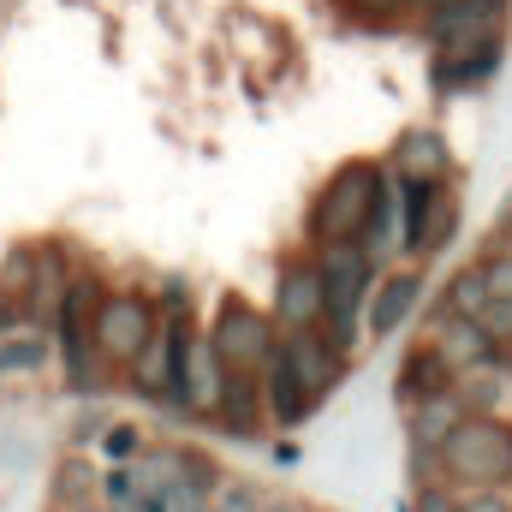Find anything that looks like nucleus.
Wrapping results in <instances>:
<instances>
[{
  "label": "nucleus",
  "mask_w": 512,
  "mask_h": 512,
  "mask_svg": "<svg viewBox=\"0 0 512 512\" xmlns=\"http://www.w3.org/2000/svg\"><path fill=\"white\" fill-rule=\"evenodd\" d=\"M477 322L489 328V340H495V346H512V298H489Z\"/></svg>",
  "instance_id": "a878e982"
},
{
  "label": "nucleus",
  "mask_w": 512,
  "mask_h": 512,
  "mask_svg": "<svg viewBox=\"0 0 512 512\" xmlns=\"http://www.w3.org/2000/svg\"><path fill=\"white\" fill-rule=\"evenodd\" d=\"M352 18H364V24H393L399 12H405V0H340Z\"/></svg>",
  "instance_id": "c85d7f7f"
},
{
  "label": "nucleus",
  "mask_w": 512,
  "mask_h": 512,
  "mask_svg": "<svg viewBox=\"0 0 512 512\" xmlns=\"http://www.w3.org/2000/svg\"><path fill=\"white\" fill-rule=\"evenodd\" d=\"M322 328L340 352H352L364 340V304H370V286H376V262L364 256L358 239L346 245H322Z\"/></svg>",
  "instance_id": "7ed1b4c3"
},
{
  "label": "nucleus",
  "mask_w": 512,
  "mask_h": 512,
  "mask_svg": "<svg viewBox=\"0 0 512 512\" xmlns=\"http://www.w3.org/2000/svg\"><path fill=\"white\" fill-rule=\"evenodd\" d=\"M512 24V0H441L423 12V36L435 48H471V42H495Z\"/></svg>",
  "instance_id": "423d86ee"
},
{
  "label": "nucleus",
  "mask_w": 512,
  "mask_h": 512,
  "mask_svg": "<svg viewBox=\"0 0 512 512\" xmlns=\"http://www.w3.org/2000/svg\"><path fill=\"white\" fill-rule=\"evenodd\" d=\"M453 512H512V489H465Z\"/></svg>",
  "instance_id": "393cba45"
},
{
  "label": "nucleus",
  "mask_w": 512,
  "mask_h": 512,
  "mask_svg": "<svg viewBox=\"0 0 512 512\" xmlns=\"http://www.w3.org/2000/svg\"><path fill=\"white\" fill-rule=\"evenodd\" d=\"M262 512H304V507H292V501H268Z\"/></svg>",
  "instance_id": "473e14b6"
},
{
  "label": "nucleus",
  "mask_w": 512,
  "mask_h": 512,
  "mask_svg": "<svg viewBox=\"0 0 512 512\" xmlns=\"http://www.w3.org/2000/svg\"><path fill=\"white\" fill-rule=\"evenodd\" d=\"M96 304H102V286L90 274L66 280L60 304H54V322H60V352H66V376L72 387H90V352H96Z\"/></svg>",
  "instance_id": "1a4fd4ad"
},
{
  "label": "nucleus",
  "mask_w": 512,
  "mask_h": 512,
  "mask_svg": "<svg viewBox=\"0 0 512 512\" xmlns=\"http://www.w3.org/2000/svg\"><path fill=\"white\" fill-rule=\"evenodd\" d=\"M435 352L453 364V376H459V370H471V364L501 358V346L489 340V328H483L477 316H447V322H441V334H435Z\"/></svg>",
  "instance_id": "a211bd4d"
},
{
  "label": "nucleus",
  "mask_w": 512,
  "mask_h": 512,
  "mask_svg": "<svg viewBox=\"0 0 512 512\" xmlns=\"http://www.w3.org/2000/svg\"><path fill=\"white\" fill-rule=\"evenodd\" d=\"M209 346L227 370H262L280 346V328H274L268 310H256L245 298H221V310L209 322Z\"/></svg>",
  "instance_id": "39448f33"
},
{
  "label": "nucleus",
  "mask_w": 512,
  "mask_h": 512,
  "mask_svg": "<svg viewBox=\"0 0 512 512\" xmlns=\"http://www.w3.org/2000/svg\"><path fill=\"white\" fill-rule=\"evenodd\" d=\"M501 60H507V36H495V42H471V48H435L429 78H435L441 96H465V90L489 84V78L501 72Z\"/></svg>",
  "instance_id": "f8f14e48"
},
{
  "label": "nucleus",
  "mask_w": 512,
  "mask_h": 512,
  "mask_svg": "<svg viewBox=\"0 0 512 512\" xmlns=\"http://www.w3.org/2000/svg\"><path fill=\"white\" fill-rule=\"evenodd\" d=\"M483 280H489V298H512V251H495L483 262Z\"/></svg>",
  "instance_id": "c756f323"
},
{
  "label": "nucleus",
  "mask_w": 512,
  "mask_h": 512,
  "mask_svg": "<svg viewBox=\"0 0 512 512\" xmlns=\"http://www.w3.org/2000/svg\"><path fill=\"white\" fill-rule=\"evenodd\" d=\"M411 411V423H405V441H411V465L423 471L435 453H441V441L453 435V423L465 417V399H459V387H435V393H423L417 405H405Z\"/></svg>",
  "instance_id": "ddd939ff"
},
{
  "label": "nucleus",
  "mask_w": 512,
  "mask_h": 512,
  "mask_svg": "<svg viewBox=\"0 0 512 512\" xmlns=\"http://www.w3.org/2000/svg\"><path fill=\"white\" fill-rule=\"evenodd\" d=\"M209 495H215V471L203 459L185 465V477H173L161 495H155V512H209Z\"/></svg>",
  "instance_id": "4be33fe9"
},
{
  "label": "nucleus",
  "mask_w": 512,
  "mask_h": 512,
  "mask_svg": "<svg viewBox=\"0 0 512 512\" xmlns=\"http://www.w3.org/2000/svg\"><path fill=\"white\" fill-rule=\"evenodd\" d=\"M501 251H512V233H507V245H501Z\"/></svg>",
  "instance_id": "72a5a7b5"
},
{
  "label": "nucleus",
  "mask_w": 512,
  "mask_h": 512,
  "mask_svg": "<svg viewBox=\"0 0 512 512\" xmlns=\"http://www.w3.org/2000/svg\"><path fill=\"white\" fill-rule=\"evenodd\" d=\"M256 382H262V417L280 423V429H292V423H304V417L316 411V399L292 382V370H286L280 358H268V364L256 370Z\"/></svg>",
  "instance_id": "f3484780"
},
{
  "label": "nucleus",
  "mask_w": 512,
  "mask_h": 512,
  "mask_svg": "<svg viewBox=\"0 0 512 512\" xmlns=\"http://www.w3.org/2000/svg\"><path fill=\"white\" fill-rule=\"evenodd\" d=\"M399 179V173H393ZM405 197V256H441L459 239V197L447 191V179H399Z\"/></svg>",
  "instance_id": "20e7f679"
},
{
  "label": "nucleus",
  "mask_w": 512,
  "mask_h": 512,
  "mask_svg": "<svg viewBox=\"0 0 512 512\" xmlns=\"http://www.w3.org/2000/svg\"><path fill=\"white\" fill-rule=\"evenodd\" d=\"M435 387H453V364H447V358L435 352V340H429V346H417V352L399 364V387H393V393H399V405H417V399L435 393Z\"/></svg>",
  "instance_id": "aec40b11"
},
{
  "label": "nucleus",
  "mask_w": 512,
  "mask_h": 512,
  "mask_svg": "<svg viewBox=\"0 0 512 512\" xmlns=\"http://www.w3.org/2000/svg\"><path fill=\"white\" fill-rule=\"evenodd\" d=\"M453 501H459V489L441 477V483H417V501H411V512H453Z\"/></svg>",
  "instance_id": "bb28decb"
},
{
  "label": "nucleus",
  "mask_w": 512,
  "mask_h": 512,
  "mask_svg": "<svg viewBox=\"0 0 512 512\" xmlns=\"http://www.w3.org/2000/svg\"><path fill=\"white\" fill-rule=\"evenodd\" d=\"M441 477L465 489H512V423L501 411H465L435 453Z\"/></svg>",
  "instance_id": "f257e3e1"
},
{
  "label": "nucleus",
  "mask_w": 512,
  "mask_h": 512,
  "mask_svg": "<svg viewBox=\"0 0 512 512\" xmlns=\"http://www.w3.org/2000/svg\"><path fill=\"white\" fill-rule=\"evenodd\" d=\"M155 304L143 298V292H108L102 304H96V352L108 358V364H131L137 352H143V340L155 334Z\"/></svg>",
  "instance_id": "0eeeda50"
},
{
  "label": "nucleus",
  "mask_w": 512,
  "mask_h": 512,
  "mask_svg": "<svg viewBox=\"0 0 512 512\" xmlns=\"http://www.w3.org/2000/svg\"><path fill=\"white\" fill-rule=\"evenodd\" d=\"M429 6H441V0H405V12H429Z\"/></svg>",
  "instance_id": "2f4dec72"
},
{
  "label": "nucleus",
  "mask_w": 512,
  "mask_h": 512,
  "mask_svg": "<svg viewBox=\"0 0 512 512\" xmlns=\"http://www.w3.org/2000/svg\"><path fill=\"white\" fill-rule=\"evenodd\" d=\"M453 387H459L465 411H501V405H507V370H501V358L459 370V376H453Z\"/></svg>",
  "instance_id": "412c9836"
},
{
  "label": "nucleus",
  "mask_w": 512,
  "mask_h": 512,
  "mask_svg": "<svg viewBox=\"0 0 512 512\" xmlns=\"http://www.w3.org/2000/svg\"><path fill=\"white\" fill-rule=\"evenodd\" d=\"M221 387H227V364L215 358L209 334H191V340H185V358H179L173 405H185V411H215V405H221Z\"/></svg>",
  "instance_id": "4468645a"
},
{
  "label": "nucleus",
  "mask_w": 512,
  "mask_h": 512,
  "mask_svg": "<svg viewBox=\"0 0 512 512\" xmlns=\"http://www.w3.org/2000/svg\"><path fill=\"white\" fill-rule=\"evenodd\" d=\"M274 328L292 334V328H322V262L316 256H298L280 268L274 280Z\"/></svg>",
  "instance_id": "9b49d317"
},
{
  "label": "nucleus",
  "mask_w": 512,
  "mask_h": 512,
  "mask_svg": "<svg viewBox=\"0 0 512 512\" xmlns=\"http://www.w3.org/2000/svg\"><path fill=\"white\" fill-rule=\"evenodd\" d=\"M274 358L292 370V382L304 387L316 405H322L328 393H340V382H346V352H340L328 334H316V328H292V334H280Z\"/></svg>",
  "instance_id": "6e6552de"
},
{
  "label": "nucleus",
  "mask_w": 512,
  "mask_h": 512,
  "mask_svg": "<svg viewBox=\"0 0 512 512\" xmlns=\"http://www.w3.org/2000/svg\"><path fill=\"white\" fill-rule=\"evenodd\" d=\"M382 185H387V167H376V161H340L328 173V185L316 191V203H310V221H304L310 251L358 239L370 209H376V197H382Z\"/></svg>",
  "instance_id": "f03ea898"
},
{
  "label": "nucleus",
  "mask_w": 512,
  "mask_h": 512,
  "mask_svg": "<svg viewBox=\"0 0 512 512\" xmlns=\"http://www.w3.org/2000/svg\"><path fill=\"white\" fill-rule=\"evenodd\" d=\"M417 304H423V274H417L411 262H399V268L376 274L370 304H364V340H387V334H399V328L417 316Z\"/></svg>",
  "instance_id": "9d476101"
},
{
  "label": "nucleus",
  "mask_w": 512,
  "mask_h": 512,
  "mask_svg": "<svg viewBox=\"0 0 512 512\" xmlns=\"http://www.w3.org/2000/svg\"><path fill=\"white\" fill-rule=\"evenodd\" d=\"M102 495L114 501V512L131 507V501H137V471H131V465H114V471L102 477Z\"/></svg>",
  "instance_id": "cd10ccee"
},
{
  "label": "nucleus",
  "mask_w": 512,
  "mask_h": 512,
  "mask_svg": "<svg viewBox=\"0 0 512 512\" xmlns=\"http://www.w3.org/2000/svg\"><path fill=\"white\" fill-rule=\"evenodd\" d=\"M108 453H114V459H131V453H137V429H126V423H120V429L108 435Z\"/></svg>",
  "instance_id": "7c9ffc66"
},
{
  "label": "nucleus",
  "mask_w": 512,
  "mask_h": 512,
  "mask_svg": "<svg viewBox=\"0 0 512 512\" xmlns=\"http://www.w3.org/2000/svg\"><path fill=\"white\" fill-rule=\"evenodd\" d=\"M483 304H489V280H483V268H459L453 274V286H447V316H483Z\"/></svg>",
  "instance_id": "5701e85b"
},
{
  "label": "nucleus",
  "mask_w": 512,
  "mask_h": 512,
  "mask_svg": "<svg viewBox=\"0 0 512 512\" xmlns=\"http://www.w3.org/2000/svg\"><path fill=\"white\" fill-rule=\"evenodd\" d=\"M42 358H48L42 340H6V346H0V370H36Z\"/></svg>",
  "instance_id": "b1692460"
},
{
  "label": "nucleus",
  "mask_w": 512,
  "mask_h": 512,
  "mask_svg": "<svg viewBox=\"0 0 512 512\" xmlns=\"http://www.w3.org/2000/svg\"><path fill=\"white\" fill-rule=\"evenodd\" d=\"M358 245H364V256L376 268L405 256V197H399L393 173H387V185H382V197H376V209H370V221H364V233H358Z\"/></svg>",
  "instance_id": "2eb2a0df"
},
{
  "label": "nucleus",
  "mask_w": 512,
  "mask_h": 512,
  "mask_svg": "<svg viewBox=\"0 0 512 512\" xmlns=\"http://www.w3.org/2000/svg\"><path fill=\"white\" fill-rule=\"evenodd\" d=\"M215 417L227 423V435H245V441L262 429V382H256V370H227Z\"/></svg>",
  "instance_id": "6ab92c4d"
},
{
  "label": "nucleus",
  "mask_w": 512,
  "mask_h": 512,
  "mask_svg": "<svg viewBox=\"0 0 512 512\" xmlns=\"http://www.w3.org/2000/svg\"><path fill=\"white\" fill-rule=\"evenodd\" d=\"M387 173H399V179H453V149L441 143V131H405L387 155Z\"/></svg>",
  "instance_id": "dca6fc26"
}]
</instances>
